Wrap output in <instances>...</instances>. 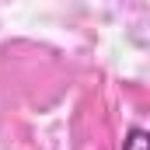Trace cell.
<instances>
[{
    "mask_svg": "<svg viewBox=\"0 0 150 150\" xmlns=\"http://www.w3.org/2000/svg\"><path fill=\"white\" fill-rule=\"evenodd\" d=\"M126 150H147V133L143 129H133L129 140H126Z\"/></svg>",
    "mask_w": 150,
    "mask_h": 150,
    "instance_id": "cell-1",
    "label": "cell"
}]
</instances>
